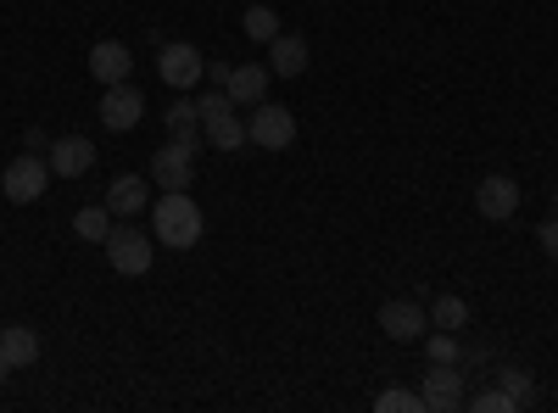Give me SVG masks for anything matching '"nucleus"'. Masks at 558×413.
<instances>
[{"label":"nucleus","mask_w":558,"mask_h":413,"mask_svg":"<svg viewBox=\"0 0 558 413\" xmlns=\"http://www.w3.org/2000/svg\"><path fill=\"white\" fill-rule=\"evenodd\" d=\"M202 207L191 202V191H162V202L151 207V241L157 246H173V252H191L202 241Z\"/></svg>","instance_id":"1"},{"label":"nucleus","mask_w":558,"mask_h":413,"mask_svg":"<svg viewBox=\"0 0 558 413\" xmlns=\"http://www.w3.org/2000/svg\"><path fill=\"white\" fill-rule=\"evenodd\" d=\"M107 263L123 274V280H140V274H151V263H157V241H146V229H134V223H112Z\"/></svg>","instance_id":"2"},{"label":"nucleus","mask_w":558,"mask_h":413,"mask_svg":"<svg viewBox=\"0 0 558 413\" xmlns=\"http://www.w3.org/2000/svg\"><path fill=\"white\" fill-rule=\"evenodd\" d=\"M51 162H45L39 151H23V157H12L7 162V173H0V191H7L17 207H28V202H39L45 191H51Z\"/></svg>","instance_id":"3"},{"label":"nucleus","mask_w":558,"mask_h":413,"mask_svg":"<svg viewBox=\"0 0 558 413\" xmlns=\"http://www.w3.org/2000/svg\"><path fill=\"white\" fill-rule=\"evenodd\" d=\"M246 134H252V146H263V151H291L296 146V118L286 107H274V101H257L252 118H246Z\"/></svg>","instance_id":"4"},{"label":"nucleus","mask_w":558,"mask_h":413,"mask_svg":"<svg viewBox=\"0 0 558 413\" xmlns=\"http://www.w3.org/2000/svg\"><path fill=\"white\" fill-rule=\"evenodd\" d=\"M196 179V141H168L151 157V185L157 191H191Z\"/></svg>","instance_id":"5"},{"label":"nucleus","mask_w":558,"mask_h":413,"mask_svg":"<svg viewBox=\"0 0 558 413\" xmlns=\"http://www.w3.org/2000/svg\"><path fill=\"white\" fill-rule=\"evenodd\" d=\"M418 397H425V413H458L463 397H470L463 391V363H430Z\"/></svg>","instance_id":"6"},{"label":"nucleus","mask_w":558,"mask_h":413,"mask_svg":"<svg viewBox=\"0 0 558 413\" xmlns=\"http://www.w3.org/2000/svg\"><path fill=\"white\" fill-rule=\"evenodd\" d=\"M157 73H162V84L168 89H196L202 78H207V57L196 51V45H162L157 51Z\"/></svg>","instance_id":"7"},{"label":"nucleus","mask_w":558,"mask_h":413,"mask_svg":"<svg viewBox=\"0 0 558 413\" xmlns=\"http://www.w3.org/2000/svg\"><path fill=\"white\" fill-rule=\"evenodd\" d=\"M380 330H386L391 341H402V347L425 341V330H430V307H418L413 296H391V302L380 307Z\"/></svg>","instance_id":"8"},{"label":"nucleus","mask_w":558,"mask_h":413,"mask_svg":"<svg viewBox=\"0 0 558 413\" xmlns=\"http://www.w3.org/2000/svg\"><path fill=\"white\" fill-rule=\"evenodd\" d=\"M140 118H146V96H140L134 84H107V89H101V129L129 134Z\"/></svg>","instance_id":"9"},{"label":"nucleus","mask_w":558,"mask_h":413,"mask_svg":"<svg viewBox=\"0 0 558 413\" xmlns=\"http://www.w3.org/2000/svg\"><path fill=\"white\" fill-rule=\"evenodd\" d=\"M45 162H51L57 179H78V173L96 168V141H84V134H62V141H51Z\"/></svg>","instance_id":"10"},{"label":"nucleus","mask_w":558,"mask_h":413,"mask_svg":"<svg viewBox=\"0 0 558 413\" xmlns=\"http://www.w3.org/2000/svg\"><path fill=\"white\" fill-rule=\"evenodd\" d=\"M475 207H481V218H492V223L514 218V212H520V185H514L508 173H492V179H481V185H475Z\"/></svg>","instance_id":"11"},{"label":"nucleus","mask_w":558,"mask_h":413,"mask_svg":"<svg viewBox=\"0 0 558 413\" xmlns=\"http://www.w3.org/2000/svg\"><path fill=\"white\" fill-rule=\"evenodd\" d=\"M89 73H96V84H129L134 73V51L123 39H96V51H89Z\"/></svg>","instance_id":"12"},{"label":"nucleus","mask_w":558,"mask_h":413,"mask_svg":"<svg viewBox=\"0 0 558 413\" xmlns=\"http://www.w3.org/2000/svg\"><path fill=\"white\" fill-rule=\"evenodd\" d=\"M268 62H241V68H229V84H223V96L235 101V107H257L268 101Z\"/></svg>","instance_id":"13"},{"label":"nucleus","mask_w":558,"mask_h":413,"mask_svg":"<svg viewBox=\"0 0 558 413\" xmlns=\"http://www.w3.org/2000/svg\"><path fill=\"white\" fill-rule=\"evenodd\" d=\"M202 141H207L213 151H241V146H252V134H246V123L235 118V107H223V112L202 118Z\"/></svg>","instance_id":"14"},{"label":"nucleus","mask_w":558,"mask_h":413,"mask_svg":"<svg viewBox=\"0 0 558 413\" xmlns=\"http://www.w3.org/2000/svg\"><path fill=\"white\" fill-rule=\"evenodd\" d=\"M268 73L302 78V73H307V39H302V34H274V39H268Z\"/></svg>","instance_id":"15"},{"label":"nucleus","mask_w":558,"mask_h":413,"mask_svg":"<svg viewBox=\"0 0 558 413\" xmlns=\"http://www.w3.org/2000/svg\"><path fill=\"white\" fill-rule=\"evenodd\" d=\"M107 207H112V218L146 212V179H140V173H118L112 185H107Z\"/></svg>","instance_id":"16"},{"label":"nucleus","mask_w":558,"mask_h":413,"mask_svg":"<svg viewBox=\"0 0 558 413\" xmlns=\"http://www.w3.org/2000/svg\"><path fill=\"white\" fill-rule=\"evenodd\" d=\"M0 357H7L12 369H34L39 363V336L28 325H7L0 330Z\"/></svg>","instance_id":"17"},{"label":"nucleus","mask_w":558,"mask_h":413,"mask_svg":"<svg viewBox=\"0 0 558 413\" xmlns=\"http://www.w3.org/2000/svg\"><path fill=\"white\" fill-rule=\"evenodd\" d=\"M162 123H168V141H196L202 146V107H196V96L191 101H173Z\"/></svg>","instance_id":"18"},{"label":"nucleus","mask_w":558,"mask_h":413,"mask_svg":"<svg viewBox=\"0 0 558 413\" xmlns=\"http://www.w3.org/2000/svg\"><path fill=\"white\" fill-rule=\"evenodd\" d=\"M430 330H470V302L463 296H436L430 302Z\"/></svg>","instance_id":"19"},{"label":"nucleus","mask_w":558,"mask_h":413,"mask_svg":"<svg viewBox=\"0 0 558 413\" xmlns=\"http://www.w3.org/2000/svg\"><path fill=\"white\" fill-rule=\"evenodd\" d=\"M497 386L508 391V402H514V408H531L536 402V380H531V369H520V363H502Z\"/></svg>","instance_id":"20"},{"label":"nucleus","mask_w":558,"mask_h":413,"mask_svg":"<svg viewBox=\"0 0 558 413\" xmlns=\"http://www.w3.org/2000/svg\"><path fill=\"white\" fill-rule=\"evenodd\" d=\"M73 229H78V241H96V246H107V235H112V207H107V202H101V207H78Z\"/></svg>","instance_id":"21"},{"label":"nucleus","mask_w":558,"mask_h":413,"mask_svg":"<svg viewBox=\"0 0 558 413\" xmlns=\"http://www.w3.org/2000/svg\"><path fill=\"white\" fill-rule=\"evenodd\" d=\"M375 413H425V397L408 391V386H386L375 397Z\"/></svg>","instance_id":"22"},{"label":"nucleus","mask_w":558,"mask_h":413,"mask_svg":"<svg viewBox=\"0 0 558 413\" xmlns=\"http://www.w3.org/2000/svg\"><path fill=\"white\" fill-rule=\"evenodd\" d=\"M425 357L430 363H458L463 352H458V336L452 330H425Z\"/></svg>","instance_id":"23"},{"label":"nucleus","mask_w":558,"mask_h":413,"mask_svg":"<svg viewBox=\"0 0 558 413\" xmlns=\"http://www.w3.org/2000/svg\"><path fill=\"white\" fill-rule=\"evenodd\" d=\"M241 23H246V39H257V45H268V39L279 34V17H274L268 7H252V12L241 17Z\"/></svg>","instance_id":"24"},{"label":"nucleus","mask_w":558,"mask_h":413,"mask_svg":"<svg viewBox=\"0 0 558 413\" xmlns=\"http://www.w3.org/2000/svg\"><path fill=\"white\" fill-rule=\"evenodd\" d=\"M463 408H475V413H514V402H508L502 386H492V391H481V397H463Z\"/></svg>","instance_id":"25"},{"label":"nucleus","mask_w":558,"mask_h":413,"mask_svg":"<svg viewBox=\"0 0 558 413\" xmlns=\"http://www.w3.org/2000/svg\"><path fill=\"white\" fill-rule=\"evenodd\" d=\"M536 241H542V252H547V257L558 263V218H547V223L536 229Z\"/></svg>","instance_id":"26"},{"label":"nucleus","mask_w":558,"mask_h":413,"mask_svg":"<svg viewBox=\"0 0 558 413\" xmlns=\"http://www.w3.org/2000/svg\"><path fill=\"white\" fill-rule=\"evenodd\" d=\"M23 151H51V134H45V129H23Z\"/></svg>","instance_id":"27"},{"label":"nucleus","mask_w":558,"mask_h":413,"mask_svg":"<svg viewBox=\"0 0 558 413\" xmlns=\"http://www.w3.org/2000/svg\"><path fill=\"white\" fill-rule=\"evenodd\" d=\"M7 375H12V363H7V357H0V386H7Z\"/></svg>","instance_id":"28"},{"label":"nucleus","mask_w":558,"mask_h":413,"mask_svg":"<svg viewBox=\"0 0 558 413\" xmlns=\"http://www.w3.org/2000/svg\"><path fill=\"white\" fill-rule=\"evenodd\" d=\"M553 218H558V191H553Z\"/></svg>","instance_id":"29"}]
</instances>
